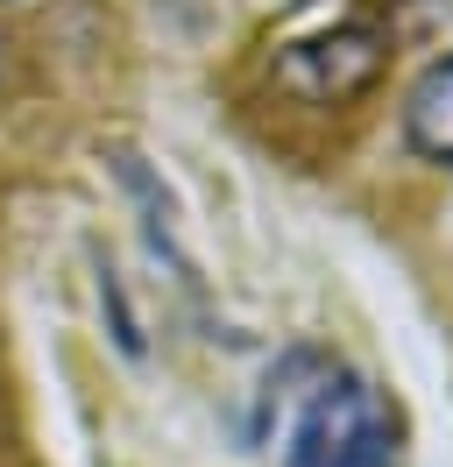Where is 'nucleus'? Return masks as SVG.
Listing matches in <instances>:
<instances>
[{"label":"nucleus","mask_w":453,"mask_h":467,"mask_svg":"<svg viewBox=\"0 0 453 467\" xmlns=\"http://www.w3.org/2000/svg\"><path fill=\"white\" fill-rule=\"evenodd\" d=\"M283 467H396V418L362 376H333L305 404Z\"/></svg>","instance_id":"nucleus-1"},{"label":"nucleus","mask_w":453,"mask_h":467,"mask_svg":"<svg viewBox=\"0 0 453 467\" xmlns=\"http://www.w3.org/2000/svg\"><path fill=\"white\" fill-rule=\"evenodd\" d=\"M390 64V36L368 15H340L333 29H311L277 50V86L305 107H347L362 99Z\"/></svg>","instance_id":"nucleus-2"},{"label":"nucleus","mask_w":453,"mask_h":467,"mask_svg":"<svg viewBox=\"0 0 453 467\" xmlns=\"http://www.w3.org/2000/svg\"><path fill=\"white\" fill-rule=\"evenodd\" d=\"M404 135H411L418 156L453 163V57H439L418 86H411V99H404Z\"/></svg>","instance_id":"nucleus-3"}]
</instances>
